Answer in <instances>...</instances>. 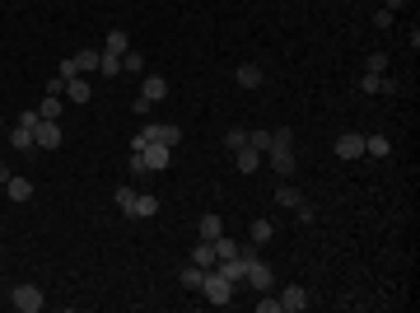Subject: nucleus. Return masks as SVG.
<instances>
[{
	"label": "nucleus",
	"instance_id": "nucleus-22",
	"mask_svg": "<svg viewBox=\"0 0 420 313\" xmlns=\"http://www.w3.org/2000/svg\"><path fill=\"white\" fill-rule=\"evenodd\" d=\"M103 52H113V57H122V52H131V38H126L122 28H113V33H108V42H103Z\"/></svg>",
	"mask_w": 420,
	"mask_h": 313
},
{
	"label": "nucleus",
	"instance_id": "nucleus-33",
	"mask_svg": "<svg viewBox=\"0 0 420 313\" xmlns=\"http://www.w3.org/2000/svg\"><path fill=\"white\" fill-rule=\"evenodd\" d=\"M15 126H28V131H33V126H38V108H23L19 117H15Z\"/></svg>",
	"mask_w": 420,
	"mask_h": 313
},
{
	"label": "nucleus",
	"instance_id": "nucleus-28",
	"mask_svg": "<svg viewBox=\"0 0 420 313\" xmlns=\"http://www.w3.org/2000/svg\"><path fill=\"white\" fill-rule=\"evenodd\" d=\"M248 145L257 150V155H262V150H271V131H267V126H257V131H248Z\"/></svg>",
	"mask_w": 420,
	"mask_h": 313
},
{
	"label": "nucleus",
	"instance_id": "nucleus-17",
	"mask_svg": "<svg viewBox=\"0 0 420 313\" xmlns=\"http://www.w3.org/2000/svg\"><path fill=\"white\" fill-rule=\"evenodd\" d=\"M271 238H276V225H271V220H252L248 225V243L262 248V243H271Z\"/></svg>",
	"mask_w": 420,
	"mask_h": 313
},
{
	"label": "nucleus",
	"instance_id": "nucleus-31",
	"mask_svg": "<svg viewBox=\"0 0 420 313\" xmlns=\"http://www.w3.org/2000/svg\"><path fill=\"white\" fill-rule=\"evenodd\" d=\"M225 145H229V150H243V145H248V131H243V126L225 131Z\"/></svg>",
	"mask_w": 420,
	"mask_h": 313
},
{
	"label": "nucleus",
	"instance_id": "nucleus-6",
	"mask_svg": "<svg viewBox=\"0 0 420 313\" xmlns=\"http://www.w3.org/2000/svg\"><path fill=\"white\" fill-rule=\"evenodd\" d=\"M66 103H75V108H84V103H89V98H94V84H89V79L84 75H75V79H66Z\"/></svg>",
	"mask_w": 420,
	"mask_h": 313
},
{
	"label": "nucleus",
	"instance_id": "nucleus-24",
	"mask_svg": "<svg viewBox=\"0 0 420 313\" xmlns=\"http://www.w3.org/2000/svg\"><path fill=\"white\" fill-rule=\"evenodd\" d=\"M299 201H304V192H299V187H276V206H285V211H294Z\"/></svg>",
	"mask_w": 420,
	"mask_h": 313
},
{
	"label": "nucleus",
	"instance_id": "nucleus-18",
	"mask_svg": "<svg viewBox=\"0 0 420 313\" xmlns=\"http://www.w3.org/2000/svg\"><path fill=\"white\" fill-rule=\"evenodd\" d=\"M210 248H215V262H225V257H238V238H229V234H220V238H210Z\"/></svg>",
	"mask_w": 420,
	"mask_h": 313
},
{
	"label": "nucleus",
	"instance_id": "nucleus-40",
	"mask_svg": "<svg viewBox=\"0 0 420 313\" xmlns=\"http://www.w3.org/2000/svg\"><path fill=\"white\" fill-rule=\"evenodd\" d=\"M10 178H15V169H10V164H0V187H5Z\"/></svg>",
	"mask_w": 420,
	"mask_h": 313
},
{
	"label": "nucleus",
	"instance_id": "nucleus-13",
	"mask_svg": "<svg viewBox=\"0 0 420 313\" xmlns=\"http://www.w3.org/2000/svg\"><path fill=\"white\" fill-rule=\"evenodd\" d=\"M38 117H47V122H61V117H66V98H61V94H47V98L38 103Z\"/></svg>",
	"mask_w": 420,
	"mask_h": 313
},
{
	"label": "nucleus",
	"instance_id": "nucleus-34",
	"mask_svg": "<svg viewBox=\"0 0 420 313\" xmlns=\"http://www.w3.org/2000/svg\"><path fill=\"white\" fill-rule=\"evenodd\" d=\"M294 211H299V220H304V225H313V220H318V206H313V201H299Z\"/></svg>",
	"mask_w": 420,
	"mask_h": 313
},
{
	"label": "nucleus",
	"instance_id": "nucleus-9",
	"mask_svg": "<svg viewBox=\"0 0 420 313\" xmlns=\"http://www.w3.org/2000/svg\"><path fill=\"white\" fill-rule=\"evenodd\" d=\"M271 169H276L280 178L294 173V145H271Z\"/></svg>",
	"mask_w": 420,
	"mask_h": 313
},
{
	"label": "nucleus",
	"instance_id": "nucleus-32",
	"mask_svg": "<svg viewBox=\"0 0 420 313\" xmlns=\"http://www.w3.org/2000/svg\"><path fill=\"white\" fill-rule=\"evenodd\" d=\"M360 89H364V94H383V75H369V70H364Z\"/></svg>",
	"mask_w": 420,
	"mask_h": 313
},
{
	"label": "nucleus",
	"instance_id": "nucleus-20",
	"mask_svg": "<svg viewBox=\"0 0 420 313\" xmlns=\"http://www.w3.org/2000/svg\"><path fill=\"white\" fill-rule=\"evenodd\" d=\"M10 145H15V150H23V155H33V150H38L28 126H10Z\"/></svg>",
	"mask_w": 420,
	"mask_h": 313
},
{
	"label": "nucleus",
	"instance_id": "nucleus-4",
	"mask_svg": "<svg viewBox=\"0 0 420 313\" xmlns=\"http://www.w3.org/2000/svg\"><path fill=\"white\" fill-rule=\"evenodd\" d=\"M33 145H38V150H57L61 145V122L38 117V126H33Z\"/></svg>",
	"mask_w": 420,
	"mask_h": 313
},
{
	"label": "nucleus",
	"instance_id": "nucleus-41",
	"mask_svg": "<svg viewBox=\"0 0 420 313\" xmlns=\"http://www.w3.org/2000/svg\"><path fill=\"white\" fill-rule=\"evenodd\" d=\"M0 131H5V117H0Z\"/></svg>",
	"mask_w": 420,
	"mask_h": 313
},
{
	"label": "nucleus",
	"instance_id": "nucleus-23",
	"mask_svg": "<svg viewBox=\"0 0 420 313\" xmlns=\"http://www.w3.org/2000/svg\"><path fill=\"white\" fill-rule=\"evenodd\" d=\"M191 262H196V267H215V248H210V238H201V243H196V248H191Z\"/></svg>",
	"mask_w": 420,
	"mask_h": 313
},
{
	"label": "nucleus",
	"instance_id": "nucleus-8",
	"mask_svg": "<svg viewBox=\"0 0 420 313\" xmlns=\"http://www.w3.org/2000/svg\"><path fill=\"white\" fill-rule=\"evenodd\" d=\"M140 155H145V169H150V173H164V169L173 164V150H169V145H145Z\"/></svg>",
	"mask_w": 420,
	"mask_h": 313
},
{
	"label": "nucleus",
	"instance_id": "nucleus-27",
	"mask_svg": "<svg viewBox=\"0 0 420 313\" xmlns=\"http://www.w3.org/2000/svg\"><path fill=\"white\" fill-rule=\"evenodd\" d=\"M122 70H131V75H140V70H145V57H140V52H122Z\"/></svg>",
	"mask_w": 420,
	"mask_h": 313
},
{
	"label": "nucleus",
	"instance_id": "nucleus-16",
	"mask_svg": "<svg viewBox=\"0 0 420 313\" xmlns=\"http://www.w3.org/2000/svg\"><path fill=\"white\" fill-rule=\"evenodd\" d=\"M196 234H201V238H220V234H225V220L215 216V211H206V216L196 220Z\"/></svg>",
	"mask_w": 420,
	"mask_h": 313
},
{
	"label": "nucleus",
	"instance_id": "nucleus-30",
	"mask_svg": "<svg viewBox=\"0 0 420 313\" xmlns=\"http://www.w3.org/2000/svg\"><path fill=\"white\" fill-rule=\"evenodd\" d=\"M364 70H369V75H383V70H388V52H369Z\"/></svg>",
	"mask_w": 420,
	"mask_h": 313
},
{
	"label": "nucleus",
	"instance_id": "nucleus-14",
	"mask_svg": "<svg viewBox=\"0 0 420 313\" xmlns=\"http://www.w3.org/2000/svg\"><path fill=\"white\" fill-rule=\"evenodd\" d=\"M257 164H262V155H257L252 145H243V150H233V169H238V173H257Z\"/></svg>",
	"mask_w": 420,
	"mask_h": 313
},
{
	"label": "nucleus",
	"instance_id": "nucleus-19",
	"mask_svg": "<svg viewBox=\"0 0 420 313\" xmlns=\"http://www.w3.org/2000/svg\"><path fill=\"white\" fill-rule=\"evenodd\" d=\"M5 192H10V201H19V206H23V201L33 196V182H28V178H19V173H15V178H10V182H5Z\"/></svg>",
	"mask_w": 420,
	"mask_h": 313
},
{
	"label": "nucleus",
	"instance_id": "nucleus-25",
	"mask_svg": "<svg viewBox=\"0 0 420 313\" xmlns=\"http://www.w3.org/2000/svg\"><path fill=\"white\" fill-rule=\"evenodd\" d=\"M201 276H206V267L187 262V267H182V285H187V290H201Z\"/></svg>",
	"mask_w": 420,
	"mask_h": 313
},
{
	"label": "nucleus",
	"instance_id": "nucleus-35",
	"mask_svg": "<svg viewBox=\"0 0 420 313\" xmlns=\"http://www.w3.org/2000/svg\"><path fill=\"white\" fill-rule=\"evenodd\" d=\"M374 28H379V33H383V28H392V10H383V5H379V10H374Z\"/></svg>",
	"mask_w": 420,
	"mask_h": 313
},
{
	"label": "nucleus",
	"instance_id": "nucleus-3",
	"mask_svg": "<svg viewBox=\"0 0 420 313\" xmlns=\"http://www.w3.org/2000/svg\"><path fill=\"white\" fill-rule=\"evenodd\" d=\"M248 285H252V290H257V294H262V290H271V285H276V272H271V267H267V262H262V257H257V253H252V262H248Z\"/></svg>",
	"mask_w": 420,
	"mask_h": 313
},
{
	"label": "nucleus",
	"instance_id": "nucleus-37",
	"mask_svg": "<svg viewBox=\"0 0 420 313\" xmlns=\"http://www.w3.org/2000/svg\"><path fill=\"white\" fill-rule=\"evenodd\" d=\"M271 145H294V131L280 126V131H271Z\"/></svg>",
	"mask_w": 420,
	"mask_h": 313
},
{
	"label": "nucleus",
	"instance_id": "nucleus-29",
	"mask_svg": "<svg viewBox=\"0 0 420 313\" xmlns=\"http://www.w3.org/2000/svg\"><path fill=\"white\" fill-rule=\"evenodd\" d=\"M131 206H135V187H117V211L131 216Z\"/></svg>",
	"mask_w": 420,
	"mask_h": 313
},
{
	"label": "nucleus",
	"instance_id": "nucleus-15",
	"mask_svg": "<svg viewBox=\"0 0 420 313\" xmlns=\"http://www.w3.org/2000/svg\"><path fill=\"white\" fill-rule=\"evenodd\" d=\"M364 155H374V159H388V155H392V140L383 136V131H374V136H364Z\"/></svg>",
	"mask_w": 420,
	"mask_h": 313
},
{
	"label": "nucleus",
	"instance_id": "nucleus-2",
	"mask_svg": "<svg viewBox=\"0 0 420 313\" xmlns=\"http://www.w3.org/2000/svg\"><path fill=\"white\" fill-rule=\"evenodd\" d=\"M10 304H15L19 313H38L42 304H47V299H42V290H38V285H28V281H23V285H15V290H10Z\"/></svg>",
	"mask_w": 420,
	"mask_h": 313
},
{
	"label": "nucleus",
	"instance_id": "nucleus-39",
	"mask_svg": "<svg viewBox=\"0 0 420 313\" xmlns=\"http://www.w3.org/2000/svg\"><path fill=\"white\" fill-rule=\"evenodd\" d=\"M383 10H392V15H397V10H406V0H383Z\"/></svg>",
	"mask_w": 420,
	"mask_h": 313
},
{
	"label": "nucleus",
	"instance_id": "nucleus-5",
	"mask_svg": "<svg viewBox=\"0 0 420 313\" xmlns=\"http://www.w3.org/2000/svg\"><path fill=\"white\" fill-rule=\"evenodd\" d=\"M276 299H280V313H304L308 309V290L304 285H285Z\"/></svg>",
	"mask_w": 420,
	"mask_h": 313
},
{
	"label": "nucleus",
	"instance_id": "nucleus-12",
	"mask_svg": "<svg viewBox=\"0 0 420 313\" xmlns=\"http://www.w3.org/2000/svg\"><path fill=\"white\" fill-rule=\"evenodd\" d=\"M131 216H135V220H154V216H159V196H154V192H135Z\"/></svg>",
	"mask_w": 420,
	"mask_h": 313
},
{
	"label": "nucleus",
	"instance_id": "nucleus-38",
	"mask_svg": "<svg viewBox=\"0 0 420 313\" xmlns=\"http://www.w3.org/2000/svg\"><path fill=\"white\" fill-rule=\"evenodd\" d=\"M131 173H150V169H145V155H140V150H131Z\"/></svg>",
	"mask_w": 420,
	"mask_h": 313
},
{
	"label": "nucleus",
	"instance_id": "nucleus-21",
	"mask_svg": "<svg viewBox=\"0 0 420 313\" xmlns=\"http://www.w3.org/2000/svg\"><path fill=\"white\" fill-rule=\"evenodd\" d=\"M98 57H103L98 47H84V52H75V66H79V75H94V70H98Z\"/></svg>",
	"mask_w": 420,
	"mask_h": 313
},
{
	"label": "nucleus",
	"instance_id": "nucleus-26",
	"mask_svg": "<svg viewBox=\"0 0 420 313\" xmlns=\"http://www.w3.org/2000/svg\"><path fill=\"white\" fill-rule=\"evenodd\" d=\"M98 75H122V57L103 52V57H98Z\"/></svg>",
	"mask_w": 420,
	"mask_h": 313
},
{
	"label": "nucleus",
	"instance_id": "nucleus-10",
	"mask_svg": "<svg viewBox=\"0 0 420 313\" xmlns=\"http://www.w3.org/2000/svg\"><path fill=\"white\" fill-rule=\"evenodd\" d=\"M233 79H238V84H243V89H262V66H257V61H243V66H238V70H233Z\"/></svg>",
	"mask_w": 420,
	"mask_h": 313
},
{
	"label": "nucleus",
	"instance_id": "nucleus-11",
	"mask_svg": "<svg viewBox=\"0 0 420 313\" xmlns=\"http://www.w3.org/2000/svg\"><path fill=\"white\" fill-rule=\"evenodd\" d=\"M140 98H150V103H164V98H169V79H164V75H145V84H140Z\"/></svg>",
	"mask_w": 420,
	"mask_h": 313
},
{
	"label": "nucleus",
	"instance_id": "nucleus-1",
	"mask_svg": "<svg viewBox=\"0 0 420 313\" xmlns=\"http://www.w3.org/2000/svg\"><path fill=\"white\" fill-rule=\"evenodd\" d=\"M201 294H206V304L225 309V304L233 299V281H225V272H220V267H210V272L201 276Z\"/></svg>",
	"mask_w": 420,
	"mask_h": 313
},
{
	"label": "nucleus",
	"instance_id": "nucleus-7",
	"mask_svg": "<svg viewBox=\"0 0 420 313\" xmlns=\"http://www.w3.org/2000/svg\"><path fill=\"white\" fill-rule=\"evenodd\" d=\"M364 155V136L360 131H341L336 136V159H360Z\"/></svg>",
	"mask_w": 420,
	"mask_h": 313
},
{
	"label": "nucleus",
	"instance_id": "nucleus-36",
	"mask_svg": "<svg viewBox=\"0 0 420 313\" xmlns=\"http://www.w3.org/2000/svg\"><path fill=\"white\" fill-rule=\"evenodd\" d=\"M57 75H61V79H75V75H79V66H75V57H66V61H61V70H57Z\"/></svg>",
	"mask_w": 420,
	"mask_h": 313
}]
</instances>
